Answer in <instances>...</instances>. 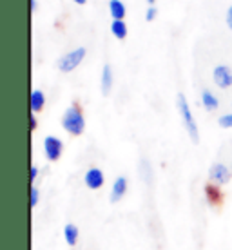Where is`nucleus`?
Returning a JSON list of instances; mask_svg holds the SVG:
<instances>
[{
  "label": "nucleus",
  "instance_id": "f257e3e1",
  "mask_svg": "<svg viewBox=\"0 0 232 250\" xmlns=\"http://www.w3.org/2000/svg\"><path fill=\"white\" fill-rule=\"evenodd\" d=\"M62 127L63 131L71 134V136H80L85 131V118H84V111L78 102H73L62 116Z\"/></svg>",
  "mask_w": 232,
  "mask_h": 250
},
{
  "label": "nucleus",
  "instance_id": "f03ea898",
  "mask_svg": "<svg viewBox=\"0 0 232 250\" xmlns=\"http://www.w3.org/2000/svg\"><path fill=\"white\" fill-rule=\"evenodd\" d=\"M176 105H178V113L182 116V122L189 132V138H190L194 144H198V142H200V131H198L196 120H194V116H192V111H190L189 102L183 93H178V96H176Z\"/></svg>",
  "mask_w": 232,
  "mask_h": 250
},
{
  "label": "nucleus",
  "instance_id": "7ed1b4c3",
  "mask_svg": "<svg viewBox=\"0 0 232 250\" xmlns=\"http://www.w3.org/2000/svg\"><path fill=\"white\" fill-rule=\"evenodd\" d=\"M85 55H87L85 47H76V49L65 53V55L60 57V60H58V69H60L62 73H73V71L84 62Z\"/></svg>",
  "mask_w": 232,
  "mask_h": 250
},
{
  "label": "nucleus",
  "instance_id": "20e7f679",
  "mask_svg": "<svg viewBox=\"0 0 232 250\" xmlns=\"http://www.w3.org/2000/svg\"><path fill=\"white\" fill-rule=\"evenodd\" d=\"M231 180H232V170L227 167L225 163L216 162L211 165V169H209V182L211 183L218 185V187H223Z\"/></svg>",
  "mask_w": 232,
  "mask_h": 250
},
{
  "label": "nucleus",
  "instance_id": "39448f33",
  "mask_svg": "<svg viewBox=\"0 0 232 250\" xmlns=\"http://www.w3.org/2000/svg\"><path fill=\"white\" fill-rule=\"evenodd\" d=\"M63 152V142L57 136L44 138V154L49 162H58Z\"/></svg>",
  "mask_w": 232,
  "mask_h": 250
},
{
  "label": "nucleus",
  "instance_id": "423d86ee",
  "mask_svg": "<svg viewBox=\"0 0 232 250\" xmlns=\"http://www.w3.org/2000/svg\"><path fill=\"white\" fill-rule=\"evenodd\" d=\"M212 78L220 89H229L232 85V69L229 65H216L212 71Z\"/></svg>",
  "mask_w": 232,
  "mask_h": 250
},
{
  "label": "nucleus",
  "instance_id": "0eeeda50",
  "mask_svg": "<svg viewBox=\"0 0 232 250\" xmlns=\"http://www.w3.org/2000/svg\"><path fill=\"white\" fill-rule=\"evenodd\" d=\"M84 182L91 190H98V188L104 187L105 183V176H104V170L98 169V167H91V169L85 172L84 176Z\"/></svg>",
  "mask_w": 232,
  "mask_h": 250
},
{
  "label": "nucleus",
  "instance_id": "6e6552de",
  "mask_svg": "<svg viewBox=\"0 0 232 250\" xmlns=\"http://www.w3.org/2000/svg\"><path fill=\"white\" fill-rule=\"evenodd\" d=\"M203 196H205V201L212 207H220L223 203V190H221V187H218V185H214L211 182L203 187Z\"/></svg>",
  "mask_w": 232,
  "mask_h": 250
},
{
  "label": "nucleus",
  "instance_id": "1a4fd4ad",
  "mask_svg": "<svg viewBox=\"0 0 232 250\" xmlns=\"http://www.w3.org/2000/svg\"><path fill=\"white\" fill-rule=\"evenodd\" d=\"M127 188H129V182H127V178L126 176H118L113 183L111 194H109L111 203H118L120 200H124V196L127 194Z\"/></svg>",
  "mask_w": 232,
  "mask_h": 250
},
{
  "label": "nucleus",
  "instance_id": "9d476101",
  "mask_svg": "<svg viewBox=\"0 0 232 250\" xmlns=\"http://www.w3.org/2000/svg\"><path fill=\"white\" fill-rule=\"evenodd\" d=\"M113 69L109 63H105L104 67H102V76H100V87H102V94L107 96V94L111 93V89H113Z\"/></svg>",
  "mask_w": 232,
  "mask_h": 250
},
{
  "label": "nucleus",
  "instance_id": "9b49d317",
  "mask_svg": "<svg viewBox=\"0 0 232 250\" xmlns=\"http://www.w3.org/2000/svg\"><path fill=\"white\" fill-rule=\"evenodd\" d=\"M29 105H31V113L37 114L40 111H44L45 107V94L44 91H40V89H33L31 93V98H29Z\"/></svg>",
  "mask_w": 232,
  "mask_h": 250
},
{
  "label": "nucleus",
  "instance_id": "f8f14e48",
  "mask_svg": "<svg viewBox=\"0 0 232 250\" xmlns=\"http://www.w3.org/2000/svg\"><path fill=\"white\" fill-rule=\"evenodd\" d=\"M109 13H111L113 20H124L127 13L126 4L122 0H109Z\"/></svg>",
  "mask_w": 232,
  "mask_h": 250
},
{
  "label": "nucleus",
  "instance_id": "ddd939ff",
  "mask_svg": "<svg viewBox=\"0 0 232 250\" xmlns=\"http://www.w3.org/2000/svg\"><path fill=\"white\" fill-rule=\"evenodd\" d=\"M78 238H80L78 227L73 225V223H67V225L63 227V239H65V243L69 245V247H75L78 243Z\"/></svg>",
  "mask_w": 232,
  "mask_h": 250
},
{
  "label": "nucleus",
  "instance_id": "4468645a",
  "mask_svg": "<svg viewBox=\"0 0 232 250\" xmlns=\"http://www.w3.org/2000/svg\"><path fill=\"white\" fill-rule=\"evenodd\" d=\"M201 104L203 107L207 109V111H216L218 107H220V100L214 96L212 91H209V89H203L201 91Z\"/></svg>",
  "mask_w": 232,
  "mask_h": 250
},
{
  "label": "nucleus",
  "instance_id": "2eb2a0df",
  "mask_svg": "<svg viewBox=\"0 0 232 250\" xmlns=\"http://www.w3.org/2000/svg\"><path fill=\"white\" fill-rule=\"evenodd\" d=\"M111 33H113L118 40H124V38L127 37V24L124 20H113V22H111Z\"/></svg>",
  "mask_w": 232,
  "mask_h": 250
},
{
  "label": "nucleus",
  "instance_id": "dca6fc26",
  "mask_svg": "<svg viewBox=\"0 0 232 250\" xmlns=\"http://www.w3.org/2000/svg\"><path fill=\"white\" fill-rule=\"evenodd\" d=\"M140 172H142V180H144V182L151 183L152 172H151V165H149L147 160H142V162H140Z\"/></svg>",
  "mask_w": 232,
  "mask_h": 250
},
{
  "label": "nucleus",
  "instance_id": "f3484780",
  "mask_svg": "<svg viewBox=\"0 0 232 250\" xmlns=\"http://www.w3.org/2000/svg\"><path fill=\"white\" fill-rule=\"evenodd\" d=\"M38 200H40V190H38L37 185H31L29 187V207L35 208L38 205Z\"/></svg>",
  "mask_w": 232,
  "mask_h": 250
},
{
  "label": "nucleus",
  "instance_id": "a211bd4d",
  "mask_svg": "<svg viewBox=\"0 0 232 250\" xmlns=\"http://www.w3.org/2000/svg\"><path fill=\"white\" fill-rule=\"evenodd\" d=\"M218 125L223 127V129H232V113L221 114L220 118H218Z\"/></svg>",
  "mask_w": 232,
  "mask_h": 250
},
{
  "label": "nucleus",
  "instance_id": "6ab92c4d",
  "mask_svg": "<svg viewBox=\"0 0 232 250\" xmlns=\"http://www.w3.org/2000/svg\"><path fill=\"white\" fill-rule=\"evenodd\" d=\"M156 15H158V9L154 6H149V9L145 11V20L147 22H152V20L156 19Z\"/></svg>",
  "mask_w": 232,
  "mask_h": 250
},
{
  "label": "nucleus",
  "instance_id": "aec40b11",
  "mask_svg": "<svg viewBox=\"0 0 232 250\" xmlns=\"http://www.w3.org/2000/svg\"><path fill=\"white\" fill-rule=\"evenodd\" d=\"M38 167L37 165H31V169H29V182H31V185H35V182H37V178H38Z\"/></svg>",
  "mask_w": 232,
  "mask_h": 250
},
{
  "label": "nucleus",
  "instance_id": "412c9836",
  "mask_svg": "<svg viewBox=\"0 0 232 250\" xmlns=\"http://www.w3.org/2000/svg\"><path fill=\"white\" fill-rule=\"evenodd\" d=\"M227 25H229V29L232 31V6L227 9Z\"/></svg>",
  "mask_w": 232,
  "mask_h": 250
},
{
  "label": "nucleus",
  "instance_id": "4be33fe9",
  "mask_svg": "<svg viewBox=\"0 0 232 250\" xmlns=\"http://www.w3.org/2000/svg\"><path fill=\"white\" fill-rule=\"evenodd\" d=\"M29 120H31V131H35L38 127V120H37V114H31L29 116Z\"/></svg>",
  "mask_w": 232,
  "mask_h": 250
},
{
  "label": "nucleus",
  "instance_id": "5701e85b",
  "mask_svg": "<svg viewBox=\"0 0 232 250\" xmlns=\"http://www.w3.org/2000/svg\"><path fill=\"white\" fill-rule=\"evenodd\" d=\"M29 4H31V11L33 13L37 11V7H38V2H37V0H29Z\"/></svg>",
  "mask_w": 232,
  "mask_h": 250
},
{
  "label": "nucleus",
  "instance_id": "b1692460",
  "mask_svg": "<svg viewBox=\"0 0 232 250\" xmlns=\"http://www.w3.org/2000/svg\"><path fill=\"white\" fill-rule=\"evenodd\" d=\"M73 2H76V4H80V6H84V4L87 2V0H73Z\"/></svg>",
  "mask_w": 232,
  "mask_h": 250
},
{
  "label": "nucleus",
  "instance_id": "393cba45",
  "mask_svg": "<svg viewBox=\"0 0 232 250\" xmlns=\"http://www.w3.org/2000/svg\"><path fill=\"white\" fill-rule=\"evenodd\" d=\"M147 2H149V4H151V6H152V4H154V0H147Z\"/></svg>",
  "mask_w": 232,
  "mask_h": 250
}]
</instances>
